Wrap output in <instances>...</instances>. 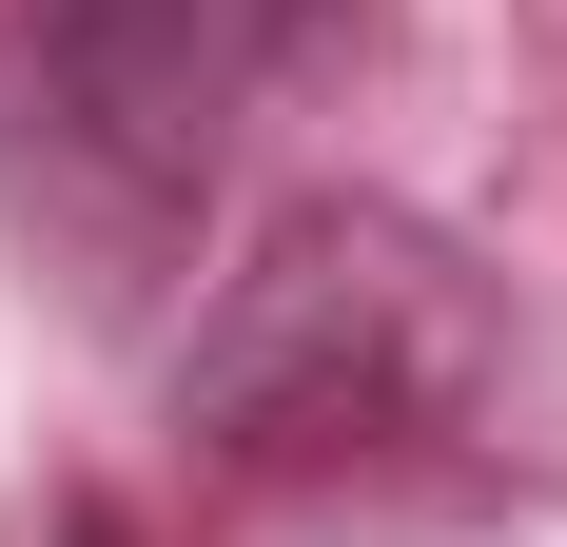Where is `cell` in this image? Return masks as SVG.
<instances>
[{"label":"cell","instance_id":"2","mask_svg":"<svg viewBox=\"0 0 567 547\" xmlns=\"http://www.w3.org/2000/svg\"><path fill=\"white\" fill-rule=\"evenodd\" d=\"M313 40L333 0H20L0 20V176L79 255V293H137L196 235V196L235 176V137Z\"/></svg>","mask_w":567,"mask_h":547},{"label":"cell","instance_id":"3","mask_svg":"<svg viewBox=\"0 0 567 547\" xmlns=\"http://www.w3.org/2000/svg\"><path fill=\"white\" fill-rule=\"evenodd\" d=\"M0 547H137V508H117V489H59L40 528H0Z\"/></svg>","mask_w":567,"mask_h":547},{"label":"cell","instance_id":"1","mask_svg":"<svg viewBox=\"0 0 567 547\" xmlns=\"http://www.w3.org/2000/svg\"><path fill=\"white\" fill-rule=\"evenodd\" d=\"M489 391V274L392 196H293L216 274V313L176 332V431L235 489H313V469H392Z\"/></svg>","mask_w":567,"mask_h":547}]
</instances>
